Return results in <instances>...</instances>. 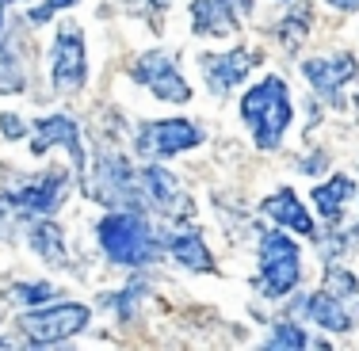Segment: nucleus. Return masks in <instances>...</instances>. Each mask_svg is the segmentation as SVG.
<instances>
[{
	"mask_svg": "<svg viewBox=\"0 0 359 351\" xmlns=\"http://www.w3.org/2000/svg\"><path fill=\"white\" fill-rule=\"evenodd\" d=\"M290 115H294V111H290V96H287L283 76H264L256 88H249L241 96V118L249 123L260 153L279 149V142H283V134L290 126Z\"/></svg>",
	"mask_w": 359,
	"mask_h": 351,
	"instance_id": "nucleus-1",
	"label": "nucleus"
},
{
	"mask_svg": "<svg viewBox=\"0 0 359 351\" xmlns=\"http://www.w3.org/2000/svg\"><path fill=\"white\" fill-rule=\"evenodd\" d=\"M96 237H100V248L107 252V260L123 263V268H145L157 256V233L149 229V221L138 210L107 214L96 226Z\"/></svg>",
	"mask_w": 359,
	"mask_h": 351,
	"instance_id": "nucleus-2",
	"label": "nucleus"
},
{
	"mask_svg": "<svg viewBox=\"0 0 359 351\" xmlns=\"http://www.w3.org/2000/svg\"><path fill=\"white\" fill-rule=\"evenodd\" d=\"M302 279V248L294 245V237L283 229H271L260 237V275H256V290L264 298H283L298 287Z\"/></svg>",
	"mask_w": 359,
	"mask_h": 351,
	"instance_id": "nucleus-3",
	"label": "nucleus"
},
{
	"mask_svg": "<svg viewBox=\"0 0 359 351\" xmlns=\"http://www.w3.org/2000/svg\"><path fill=\"white\" fill-rule=\"evenodd\" d=\"M92 321V310L81 302H62V305H39L20 317V332L31 340L35 347H54L65 340L81 336Z\"/></svg>",
	"mask_w": 359,
	"mask_h": 351,
	"instance_id": "nucleus-4",
	"label": "nucleus"
},
{
	"mask_svg": "<svg viewBox=\"0 0 359 351\" xmlns=\"http://www.w3.org/2000/svg\"><path fill=\"white\" fill-rule=\"evenodd\" d=\"M84 195H92L111 210H138L145 199L142 176H134L123 157H100L96 172L84 176Z\"/></svg>",
	"mask_w": 359,
	"mask_h": 351,
	"instance_id": "nucleus-5",
	"label": "nucleus"
},
{
	"mask_svg": "<svg viewBox=\"0 0 359 351\" xmlns=\"http://www.w3.org/2000/svg\"><path fill=\"white\" fill-rule=\"evenodd\" d=\"M50 81L62 96H76L88 81V50H84L81 27L65 23L54 35V50H50Z\"/></svg>",
	"mask_w": 359,
	"mask_h": 351,
	"instance_id": "nucleus-6",
	"label": "nucleus"
},
{
	"mask_svg": "<svg viewBox=\"0 0 359 351\" xmlns=\"http://www.w3.org/2000/svg\"><path fill=\"white\" fill-rule=\"evenodd\" d=\"M65 191H69V176L62 172V168H54V172L31 179V184L15 187V191L0 195V202L8 207L12 218H50L57 207H62Z\"/></svg>",
	"mask_w": 359,
	"mask_h": 351,
	"instance_id": "nucleus-7",
	"label": "nucleus"
},
{
	"mask_svg": "<svg viewBox=\"0 0 359 351\" xmlns=\"http://www.w3.org/2000/svg\"><path fill=\"white\" fill-rule=\"evenodd\" d=\"M203 142V130L191 118H157V123H145L138 130V153L149 160H165L176 153H187Z\"/></svg>",
	"mask_w": 359,
	"mask_h": 351,
	"instance_id": "nucleus-8",
	"label": "nucleus"
},
{
	"mask_svg": "<svg viewBox=\"0 0 359 351\" xmlns=\"http://www.w3.org/2000/svg\"><path fill=\"white\" fill-rule=\"evenodd\" d=\"M130 76L138 84H145L157 99H165V104H187V99H191V88H187V81L180 76L176 62L165 54V50L142 54L138 62L130 65Z\"/></svg>",
	"mask_w": 359,
	"mask_h": 351,
	"instance_id": "nucleus-9",
	"label": "nucleus"
},
{
	"mask_svg": "<svg viewBox=\"0 0 359 351\" xmlns=\"http://www.w3.org/2000/svg\"><path fill=\"white\" fill-rule=\"evenodd\" d=\"M302 73H306V81L313 84V92H318L321 99H329L332 107H340V88H344L348 81H355L359 62H355L352 54L310 57V62H302Z\"/></svg>",
	"mask_w": 359,
	"mask_h": 351,
	"instance_id": "nucleus-10",
	"label": "nucleus"
},
{
	"mask_svg": "<svg viewBox=\"0 0 359 351\" xmlns=\"http://www.w3.org/2000/svg\"><path fill=\"white\" fill-rule=\"evenodd\" d=\"M50 145H65V153L73 157V168L76 176H88L84 168V153H81V130L69 115H50V118H39L35 123V138H31V153H46Z\"/></svg>",
	"mask_w": 359,
	"mask_h": 351,
	"instance_id": "nucleus-11",
	"label": "nucleus"
},
{
	"mask_svg": "<svg viewBox=\"0 0 359 351\" xmlns=\"http://www.w3.org/2000/svg\"><path fill=\"white\" fill-rule=\"evenodd\" d=\"M203 69V81L210 84V92H218V96H226L229 88H237V84L245 81V73L252 69V54L249 50H229V54H207L199 62Z\"/></svg>",
	"mask_w": 359,
	"mask_h": 351,
	"instance_id": "nucleus-12",
	"label": "nucleus"
},
{
	"mask_svg": "<svg viewBox=\"0 0 359 351\" xmlns=\"http://www.w3.org/2000/svg\"><path fill=\"white\" fill-rule=\"evenodd\" d=\"M249 0H195L191 4V27L195 35H233L237 31V8H245Z\"/></svg>",
	"mask_w": 359,
	"mask_h": 351,
	"instance_id": "nucleus-13",
	"label": "nucleus"
},
{
	"mask_svg": "<svg viewBox=\"0 0 359 351\" xmlns=\"http://www.w3.org/2000/svg\"><path fill=\"white\" fill-rule=\"evenodd\" d=\"M298 310H302L310 321H318L325 332H352L355 329V317H352V310L344 305V298H337L332 290H313L310 298H302L298 302Z\"/></svg>",
	"mask_w": 359,
	"mask_h": 351,
	"instance_id": "nucleus-14",
	"label": "nucleus"
},
{
	"mask_svg": "<svg viewBox=\"0 0 359 351\" xmlns=\"http://www.w3.org/2000/svg\"><path fill=\"white\" fill-rule=\"evenodd\" d=\"M260 214H264L268 221H276V226L290 229V233L313 237V218L306 214V207L298 202V195L290 191V187H279L276 195H268V199L260 202Z\"/></svg>",
	"mask_w": 359,
	"mask_h": 351,
	"instance_id": "nucleus-15",
	"label": "nucleus"
},
{
	"mask_svg": "<svg viewBox=\"0 0 359 351\" xmlns=\"http://www.w3.org/2000/svg\"><path fill=\"white\" fill-rule=\"evenodd\" d=\"M142 191H145V199H149V207L168 210L172 218H184L187 214V202H184V195H180V179L172 172H165L161 165L142 168Z\"/></svg>",
	"mask_w": 359,
	"mask_h": 351,
	"instance_id": "nucleus-16",
	"label": "nucleus"
},
{
	"mask_svg": "<svg viewBox=\"0 0 359 351\" xmlns=\"http://www.w3.org/2000/svg\"><path fill=\"white\" fill-rule=\"evenodd\" d=\"M168 252H172V260L180 263V268L195 271V275H215V256H210V248L203 245L199 233H168L165 237Z\"/></svg>",
	"mask_w": 359,
	"mask_h": 351,
	"instance_id": "nucleus-17",
	"label": "nucleus"
},
{
	"mask_svg": "<svg viewBox=\"0 0 359 351\" xmlns=\"http://www.w3.org/2000/svg\"><path fill=\"white\" fill-rule=\"evenodd\" d=\"M355 195V184L348 176H332L325 179V184L313 187V207H318L321 218H329L332 226L340 221V214H344V202Z\"/></svg>",
	"mask_w": 359,
	"mask_h": 351,
	"instance_id": "nucleus-18",
	"label": "nucleus"
},
{
	"mask_svg": "<svg viewBox=\"0 0 359 351\" xmlns=\"http://www.w3.org/2000/svg\"><path fill=\"white\" fill-rule=\"evenodd\" d=\"M27 241L46 263H65L69 260V256H65V237H62V229H57L54 218H39L35 226H31Z\"/></svg>",
	"mask_w": 359,
	"mask_h": 351,
	"instance_id": "nucleus-19",
	"label": "nucleus"
},
{
	"mask_svg": "<svg viewBox=\"0 0 359 351\" xmlns=\"http://www.w3.org/2000/svg\"><path fill=\"white\" fill-rule=\"evenodd\" d=\"M264 347H268V351H302V347H310V336H306V329L283 321V324H276V329L268 332Z\"/></svg>",
	"mask_w": 359,
	"mask_h": 351,
	"instance_id": "nucleus-20",
	"label": "nucleus"
},
{
	"mask_svg": "<svg viewBox=\"0 0 359 351\" xmlns=\"http://www.w3.org/2000/svg\"><path fill=\"white\" fill-rule=\"evenodd\" d=\"M8 298H12L15 305H46L57 298V290L50 287V282H12V287H8Z\"/></svg>",
	"mask_w": 359,
	"mask_h": 351,
	"instance_id": "nucleus-21",
	"label": "nucleus"
},
{
	"mask_svg": "<svg viewBox=\"0 0 359 351\" xmlns=\"http://www.w3.org/2000/svg\"><path fill=\"white\" fill-rule=\"evenodd\" d=\"M325 290H332L337 298H359V282L348 275L344 268H332L329 279H325Z\"/></svg>",
	"mask_w": 359,
	"mask_h": 351,
	"instance_id": "nucleus-22",
	"label": "nucleus"
},
{
	"mask_svg": "<svg viewBox=\"0 0 359 351\" xmlns=\"http://www.w3.org/2000/svg\"><path fill=\"white\" fill-rule=\"evenodd\" d=\"M306 23H310V15H306V12H294V15L283 23V27H279V31H283L279 39H283L287 46H298V39H306Z\"/></svg>",
	"mask_w": 359,
	"mask_h": 351,
	"instance_id": "nucleus-23",
	"label": "nucleus"
},
{
	"mask_svg": "<svg viewBox=\"0 0 359 351\" xmlns=\"http://www.w3.org/2000/svg\"><path fill=\"white\" fill-rule=\"evenodd\" d=\"M142 294H145V282H134V287H126V290H123V294H115V313L126 321V317L134 313V302H138Z\"/></svg>",
	"mask_w": 359,
	"mask_h": 351,
	"instance_id": "nucleus-24",
	"label": "nucleus"
},
{
	"mask_svg": "<svg viewBox=\"0 0 359 351\" xmlns=\"http://www.w3.org/2000/svg\"><path fill=\"white\" fill-rule=\"evenodd\" d=\"M76 0H46V4H39V8H31V23H46V20H54L57 12H65V8H73Z\"/></svg>",
	"mask_w": 359,
	"mask_h": 351,
	"instance_id": "nucleus-25",
	"label": "nucleus"
},
{
	"mask_svg": "<svg viewBox=\"0 0 359 351\" xmlns=\"http://www.w3.org/2000/svg\"><path fill=\"white\" fill-rule=\"evenodd\" d=\"M0 134H4L8 142H15V138H23V134H27V126H23L20 115H0Z\"/></svg>",
	"mask_w": 359,
	"mask_h": 351,
	"instance_id": "nucleus-26",
	"label": "nucleus"
},
{
	"mask_svg": "<svg viewBox=\"0 0 359 351\" xmlns=\"http://www.w3.org/2000/svg\"><path fill=\"white\" fill-rule=\"evenodd\" d=\"M332 8H340V12H355L359 8V0H329Z\"/></svg>",
	"mask_w": 359,
	"mask_h": 351,
	"instance_id": "nucleus-27",
	"label": "nucleus"
},
{
	"mask_svg": "<svg viewBox=\"0 0 359 351\" xmlns=\"http://www.w3.org/2000/svg\"><path fill=\"white\" fill-rule=\"evenodd\" d=\"M4 8H8V0H0V35H4Z\"/></svg>",
	"mask_w": 359,
	"mask_h": 351,
	"instance_id": "nucleus-28",
	"label": "nucleus"
},
{
	"mask_svg": "<svg viewBox=\"0 0 359 351\" xmlns=\"http://www.w3.org/2000/svg\"><path fill=\"white\" fill-rule=\"evenodd\" d=\"M355 111H359V99H355Z\"/></svg>",
	"mask_w": 359,
	"mask_h": 351,
	"instance_id": "nucleus-29",
	"label": "nucleus"
},
{
	"mask_svg": "<svg viewBox=\"0 0 359 351\" xmlns=\"http://www.w3.org/2000/svg\"><path fill=\"white\" fill-rule=\"evenodd\" d=\"M8 4H15V0H8Z\"/></svg>",
	"mask_w": 359,
	"mask_h": 351,
	"instance_id": "nucleus-30",
	"label": "nucleus"
}]
</instances>
